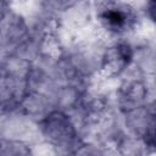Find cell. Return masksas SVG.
<instances>
[{
	"instance_id": "6da1fadb",
	"label": "cell",
	"mask_w": 156,
	"mask_h": 156,
	"mask_svg": "<svg viewBox=\"0 0 156 156\" xmlns=\"http://www.w3.org/2000/svg\"><path fill=\"white\" fill-rule=\"evenodd\" d=\"M102 20H105L112 29H121L127 24V13L121 9H108L104 11Z\"/></svg>"
}]
</instances>
